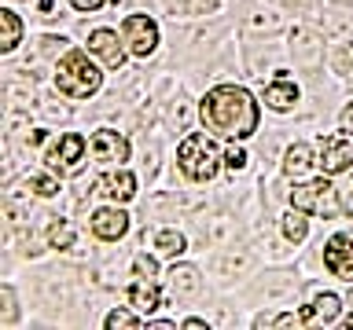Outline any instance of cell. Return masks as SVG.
<instances>
[{
	"label": "cell",
	"mask_w": 353,
	"mask_h": 330,
	"mask_svg": "<svg viewBox=\"0 0 353 330\" xmlns=\"http://www.w3.org/2000/svg\"><path fill=\"white\" fill-rule=\"evenodd\" d=\"M199 114H203V125L214 132V136L247 140V136H254V129H258V99L239 85H217L206 92Z\"/></svg>",
	"instance_id": "cell-1"
},
{
	"label": "cell",
	"mask_w": 353,
	"mask_h": 330,
	"mask_svg": "<svg viewBox=\"0 0 353 330\" xmlns=\"http://www.w3.org/2000/svg\"><path fill=\"white\" fill-rule=\"evenodd\" d=\"M99 81H103V74L92 66L85 52H66L59 66H55V88L66 96V99H88L99 92Z\"/></svg>",
	"instance_id": "cell-2"
},
{
	"label": "cell",
	"mask_w": 353,
	"mask_h": 330,
	"mask_svg": "<svg viewBox=\"0 0 353 330\" xmlns=\"http://www.w3.org/2000/svg\"><path fill=\"white\" fill-rule=\"evenodd\" d=\"M225 154L217 151V143L206 136V132H192L181 147H176V165L188 180H210L217 173V165Z\"/></svg>",
	"instance_id": "cell-3"
},
{
	"label": "cell",
	"mask_w": 353,
	"mask_h": 330,
	"mask_svg": "<svg viewBox=\"0 0 353 330\" xmlns=\"http://www.w3.org/2000/svg\"><path fill=\"white\" fill-rule=\"evenodd\" d=\"M44 162H48V169H55V173H77L85 162V136L66 132V136L52 140V147L44 151Z\"/></svg>",
	"instance_id": "cell-4"
},
{
	"label": "cell",
	"mask_w": 353,
	"mask_h": 330,
	"mask_svg": "<svg viewBox=\"0 0 353 330\" xmlns=\"http://www.w3.org/2000/svg\"><path fill=\"white\" fill-rule=\"evenodd\" d=\"M121 41H125V48L132 55L148 59V55L159 48V26H154V19H148V15H129L125 26H121Z\"/></svg>",
	"instance_id": "cell-5"
},
{
	"label": "cell",
	"mask_w": 353,
	"mask_h": 330,
	"mask_svg": "<svg viewBox=\"0 0 353 330\" xmlns=\"http://www.w3.org/2000/svg\"><path fill=\"white\" fill-rule=\"evenodd\" d=\"M324 268L339 279L353 283V231H342V235L327 239L324 246Z\"/></svg>",
	"instance_id": "cell-6"
},
{
	"label": "cell",
	"mask_w": 353,
	"mask_h": 330,
	"mask_svg": "<svg viewBox=\"0 0 353 330\" xmlns=\"http://www.w3.org/2000/svg\"><path fill=\"white\" fill-rule=\"evenodd\" d=\"M92 154H96V162L99 165H121L129 158V143L125 136H118L114 129H96L92 132Z\"/></svg>",
	"instance_id": "cell-7"
},
{
	"label": "cell",
	"mask_w": 353,
	"mask_h": 330,
	"mask_svg": "<svg viewBox=\"0 0 353 330\" xmlns=\"http://www.w3.org/2000/svg\"><path fill=\"white\" fill-rule=\"evenodd\" d=\"M353 162V143L346 136H327L320 140V165H324V173H342L346 165Z\"/></svg>",
	"instance_id": "cell-8"
},
{
	"label": "cell",
	"mask_w": 353,
	"mask_h": 330,
	"mask_svg": "<svg viewBox=\"0 0 353 330\" xmlns=\"http://www.w3.org/2000/svg\"><path fill=\"white\" fill-rule=\"evenodd\" d=\"M88 48H92L99 59H103L110 70H121V63H125V44L118 41V33L114 30H96L92 37H88Z\"/></svg>",
	"instance_id": "cell-9"
},
{
	"label": "cell",
	"mask_w": 353,
	"mask_h": 330,
	"mask_svg": "<svg viewBox=\"0 0 353 330\" xmlns=\"http://www.w3.org/2000/svg\"><path fill=\"white\" fill-rule=\"evenodd\" d=\"M129 231V213L121 209H96L92 213V235L103 242H118Z\"/></svg>",
	"instance_id": "cell-10"
},
{
	"label": "cell",
	"mask_w": 353,
	"mask_h": 330,
	"mask_svg": "<svg viewBox=\"0 0 353 330\" xmlns=\"http://www.w3.org/2000/svg\"><path fill=\"white\" fill-rule=\"evenodd\" d=\"M327 195H331V184L327 180H309L302 187L291 191V206L302 209V213H320L327 206Z\"/></svg>",
	"instance_id": "cell-11"
},
{
	"label": "cell",
	"mask_w": 353,
	"mask_h": 330,
	"mask_svg": "<svg viewBox=\"0 0 353 330\" xmlns=\"http://www.w3.org/2000/svg\"><path fill=\"white\" fill-rule=\"evenodd\" d=\"M298 103V85L287 81V77H280V81H272L269 88H265V107L272 110H294Z\"/></svg>",
	"instance_id": "cell-12"
},
{
	"label": "cell",
	"mask_w": 353,
	"mask_h": 330,
	"mask_svg": "<svg viewBox=\"0 0 353 330\" xmlns=\"http://www.w3.org/2000/svg\"><path fill=\"white\" fill-rule=\"evenodd\" d=\"M339 308H342V305H339L335 294H320L316 301L302 312V316H305V327H313V323H335V319H339Z\"/></svg>",
	"instance_id": "cell-13"
},
{
	"label": "cell",
	"mask_w": 353,
	"mask_h": 330,
	"mask_svg": "<svg viewBox=\"0 0 353 330\" xmlns=\"http://www.w3.org/2000/svg\"><path fill=\"white\" fill-rule=\"evenodd\" d=\"M129 301H132V308H140V312H154V308L162 305V294H159V286H154V279H140V283L129 286Z\"/></svg>",
	"instance_id": "cell-14"
},
{
	"label": "cell",
	"mask_w": 353,
	"mask_h": 330,
	"mask_svg": "<svg viewBox=\"0 0 353 330\" xmlns=\"http://www.w3.org/2000/svg\"><path fill=\"white\" fill-rule=\"evenodd\" d=\"M99 184H103V191H107L110 198H114V202H129V198L137 195V176H132V173H125V169H121V173H110V176H103Z\"/></svg>",
	"instance_id": "cell-15"
},
{
	"label": "cell",
	"mask_w": 353,
	"mask_h": 330,
	"mask_svg": "<svg viewBox=\"0 0 353 330\" xmlns=\"http://www.w3.org/2000/svg\"><path fill=\"white\" fill-rule=\"evenodd\" d=\"M0 26H4V33H0V52H15L19 41H22V22L15 11H0Z\"/></svg>",
	"instance_id": "cell-16"
},
{
	"label": "cell",
	"mask_w": 353,
	"mask_h": 330,
	"mask_svg": "<svg viewBox=\"0 0 353 330\" xmlns=\"http://www.w3.org/2000/svg\"><path fill=\"white\" fill-rule=\"evenodd\" d=\"M170 286H173V294L199 290V268H192V264H173L170 268Z\"/></svg>",
	"instance_id": "cell-17"
},
{
	"label": "cell",
	"mask_w": 353,
	"mask_h": 330,
	"mask_svg": "<svg viewBox=\"0 0 353 330\" xmlns=\"http://www.w3.org/2000/svg\"><path fill=\"white\" fill-rule=\"evenodd\" d=\"M309 165H313V151H309L305 143H294V147L287 151V158H283V173L287 176H302Z\"/></svg>",
	"instance_id": "cell-18"
},
{
	"label": "cell",
	"mask_w": 353,
	"mask_h": 330,
	"mask_svg": "<svg viewBox=\"0 0 353 330\" xmlns=\"http://www.w3.org/2000/svg\"><path fill=\"white\" fill-rule=\"evenodd\" d=\"M154 246H159V253H165V257H181L188 250V242H184L181 231H159V235H154Z\"/></svg>",
	"instance_id": "cell-19"
},
{
	"label": "cell",
	"mask_w": 353,
	"mask_h": 330,
	"mask_svg": "<svg viewBox=\"0 0 353 330\" xmlns=\"http://www.w3.org/2000/svg\"><path fill=\"white\" fill-rule=\"evenodd\" d=\"M107 327L110 330H140V327H148V319L132 316V312H125V308H114V312L107 316Z\"/></svg>",
	"instance_id": "cell-20"
},
{
	"label": "cell",
	"mask_w": 353,
	"mask_h": 330,
	"mask_svg": "<svg viewBox=\"0 0 353 330\" xmlns=\"http://www.w3.org/2000/svg\"><path fill=\"white\" fill-rule=\"evenodd\" d=\"M48 246H55V250L74 246V228L66 224V220H55V224L48 228Z\"/></svg>",
	"instance_id": "cell-21"
},
{
	"label": "cell",
	"mask_w": 353,
	"mask_h": 330,
	"mask_svg": "<svg viewBox=\"0 0 353 330\" xmlns=\"http://www.w3.org/2000/svg\"><path fill=\"white\" fill-rule=\"evenodd\" d=\"M19 319V305H15V290L11 286H0V323L11 327Z\"/></svg>",
	"instance_id": "cell-22"
},
{
	"label": "cell",
	"mask_w": 353,
	"mask_h": 330,
	"mask_svg": "<svg viewBox=\"0 0 353 330\" xmlns=\"http://www.w3.org/2000/svg\"><path fill=\"white\" fill-rule=\"evenodd\" d=\"M165 8H170L173 15H199V11L214 8V0H165Z\"/></svg>",
	"instance_id": "cell-23"
},
{
	"label": "cell",
	"mask_w": 353,
	"mask_h": 330,
	"mask_svg": "<svg viewBox=\"0 0 353 330\" xmlns=\"http://www.w3.org/2000/svg\"><path fill=\"white\" fill-rule=\"evenodd\" d=\"M331 70H335V74H350L353 70V41L339 44V48L331 52Z\"/></svg>",
	"instance_id": "cell-24"
},
{
	"label": "cell",
	"mask_w": 353,
	"mask_h": 330,
	"mask_svg": "<svg viewBox=\"0 0 353 330\" xmlns=\"http://www.w3.org/2000/svg\"><path fill=\"white\" fill-rule=\"evenodd\" d=\"M305 217H302V209H294V213L291 217H283V235L287 239H291V242H302L305 239Z\"/></svg>",
	"instance_id": "cell-25"
},
{
	"label": "cell",
	"mask_w": 353,
	"mask_h": 330,
	"mask_svg": "<svg viewBox=\"0 0 353 330\" xmlns=\"http://www.w3.org/2000/svg\"><path fill=\"white\" fill-rule=\"evenodd\" d=\"M30 191L33 195H41V198H48V195H55V191H59V184H55L52 180V176H30Z\"/></svg>",
	"instance_id": "cell-26"
},
{
	"label": "cell",
	"mask_w": 353,
	"mask_h": 330,
	"mask_svg": "<svg viewBox=\"0 0 353 330\" xmlns=\"http://www.w3.org/2000/svg\"><path fill=\"white\" fill-rule=\"evenodd\" d=\"M225 165H228L232 173H236V169H243V165H247V151H243V147H236V143H232V147L225 151Z\"/></svg>",
	"instance_id": "cell-27"
},
{
	"label": "cell",
	"mask_w": 353,
	"mask_h": 330,
	"mask_svg": "<svg viewBox=\"0 0 353 330\" xmlns=\"http://www.w3.org/2000/svg\"><path fill=\"white\" fill-rule=\"evenodd\" d=\"M154 272H159V264H154V257H137V275L140 279H154Z\"/></svg>",
	"instance_id": "cell-28"
},
{
	"label": "cell",
	"mask_w": 353,
	"mask_h": 330,
	"mask_svg": "<svg viewBox=\"0 0 353 330\" xmlns=\"http://www.w3.org/2000/svg\"><path fill=\"white\" fill-rule=\"evenodd\" d=\"M339 206H342V213H346V217H353V180L339 187Z\"/></svg>",
	"instance_id": "cell-29"
},
{
	"label": "cell",
	"mask_w": 353,
	"mask_h": 330,
	"mask_svg": "<svg viewBox=\"0 0 353 330\" xmlns=\"http://www.w3.org/2000/svg\"><path fill=\"white\" fill-rule=\"evenodd\" d=\"M272 327H305V316L302 312H287V316H276Z\"/></svg>",
	"instance_id": "cell-30"
},
{
	"label": "cell",
	"mask_w": 353,
	"mask_h": 330,
	"mask_svg": "<svg viewBox=\"0 0 353 330\" xmlns=\"http://www.w3.org/2000/svg\"><path fill=\"white\" fill-rule=\"evenodd\" d=\"M70 4H74L77 11H96V8H103L107 0H70Z\"/></svg>",
	"instance_id": "cell-31"
},
{
	"label": "cell",
	"mask_w": 353,
	"mask_h": 330,
	"mask_svg": "<svg viewBox=\"0 0 353 330\" xmlns=\"http://www.w3.org/2000/svg\"><path fill=\"white\" fill-rule=\"evenodd\" d=\"M148 327H154V330H173L176 323H173V319H154V323H148Z\"/></svg>",
	"instance_id": "cell-32"
},
{
	"label": "cell",
	"mask_w": 353,
	"mask_h": 330,
	"mask_svg": "<svg viewBox=\"0 0 353 330\" xmlns=\"http://www.w3.org/2000/svg\"><path fill=\"white\" fill-rule=\"evenodd\" d=\"M342 129H353V103L342 110Z\"/></svg>",
	"instance_id": "cell-33"
},
{
	"label": "cell",
	"mask_w": 353,
	"mask_h": 330,
	"mask_svg": "<svg viewBox=\"0 0 353 330\" xmlns=\"http://www.w3.org/2000/svg\"><path fill=\"white\" fill-rule=\"evenodd\" d=\"M184 327H188V330H203L206 319H184Z\"/></svg>",
	"instance_id": "cell-34"
},
{
	"label": "cell",
	"mask_w": 353,
	"mask_h": 330,
	"mask_svg": "<svg viewBox=\"0 0 353 330\" xmlns=\"http://www.w3.org/2000/svg\"><path fill=\"white\" fill-rule=\"evenodd\" d=\"M346 327H350V330H353V316H350V319H346Z\"/></svg>",
	"instance_id": "cell-35"
},
{
	"label": "cell",
	"mask_w": 353,
	"mask_h": 330,
	"mask_svg": "<svg viewBox=\"0 0 353 330\" xmlns=\"http://www.w3.org/2000/svg\"><path fill=\"white\" fill-rule=\"evenodd\" d=\"M350 305H353V290H350Z\"/></svg>",
	"instance_id": "cell-36"
},
{
	"label": "cell",
	"mask_w": 353,
	"mask_h": 330,
	"mask_svg": "<svg viewBox=\"0 0 353 330\" xmlns=\"http://www.w3.org/2000/svg\"><path fill=\"white\" fill-rule=\"evenodd\" d=\"M342 4H353V0H342Z\"/></svg>",
	"instance_id": "cell-37"
}]
</instances>
